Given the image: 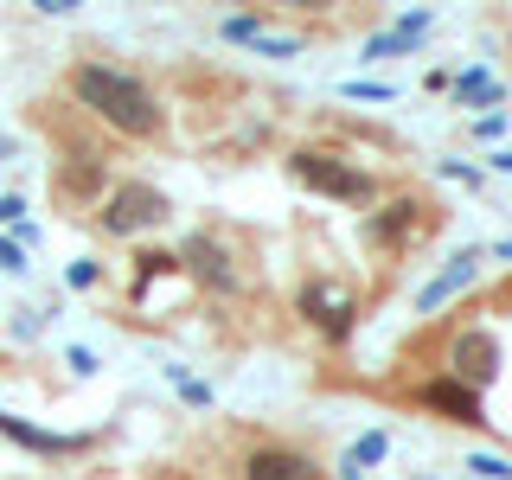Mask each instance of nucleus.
Instances as JSON below:
<instances>
[{
    "mask_svg": "<svg viewBox=\"0 0 512 480\" xmlns=\"http://www.w3.org/2000/svg\"><path fill=\"white\" fill-rule=\"evenodd\" d=\"M71 90H77V103H84L90 116H103L109 128H122V135H135V141L160 135L154 90L141 84V77L116 71V64H77V71H71Z\"/></svg>",
    "mask_w": 512,
    "mask_h": 480,
    "instance_id": "nucleus-1",
    "label": "nucleus"
},
{
    "mask_svg": "<svg viewBox=\"0 0 512 480\" xmlns=\"http://www.w3.org/2000/svg\"><path fill=\"white\" fill-rule=\"evenodd\" d=\"M288 167L301 173L314 192H327V199H372V173H359V167H346V160H333V154H314V148H301V154H288Z\"/></svg>",
    "mask_w": 512,
    "mask_h": 480,
    "instance_id": "nucleus-2",
    "label": "nucleus"
},
{
    "mask_svg": "<svg viewBox=\"0 0 512 480\" xmlns=\"http://www.w3.org/2000/svg\"><path fill=\"white\" fill-rule=\"evenodd\" d=\"M173 218V205H167V192H154V186H116V199L103 205V231H154V224H167Z\"/></svg>",
    "mask_w": 512,
    "mask_h": 480,
    "instance_id": "nucleus-3",
    "label": "nucleus"
},
{
    "mask_svg": "<svg viewBox=\"0 0 512 480\" xmlns=\"http://www.w3.org/2000/svg\"><path fill=\"white\" fill-rule=\"evenodd\" d=\"M301 314H308L320 333H352L359 301H352V288H340V282H308L301 288Z\"/></svg>",
    "mask_w": 512,
    "mask_h": 480,
    "instance_id": "nucleus-4",
    "label": "nucleus"
},
{
    "mask_svg": "<svg viewBox=\"0 0 512 480\" xmlns=\"http://www.w3.org/2000/svg\"><path fill=\"white\" fill-rule=\"evenodd\" d=\"M231 263H237V256L224 250L218 237H205V231L186 237V250H180V269H192V276H199L205 288H218V295H231V288H237V269Z\"/></svg>",
    "mask_w": 512,
    "mask_h": 480,
    "instance_id": "nucleus-5",
    "label": "nucleus"
},
{
    "mask_svg": "<svg viewBox=\"0 0 512 480\" xmlns=\"http://www.w3.org/2000/svg\"><path fill=\"white\" fill-rule=\"evenodd\" d=\"M448 365H455L448 378H455V384H468V391H474V384H487L493 372H500V346H493V333H487V327H474V333H461V340H455V352H448Z\"/></svg>",
    "mask_w": 512,
    "mask_h": 480,
    "instance_id": "nucleus-6",
    "label": "nucleus"
},
{
    "mask_svg": "<svg viewBox=\"0 0 512 480\" xmlns=\"http://www.w3.org/2000/svg\"><path fill=\"white\" fill-rule=\"evenodd\" d=\"M244 480H320V468L301 448H256L244 461Z\"/></svg>",
    "mask_w": 512,
    "mask_h": 480,
    "instance_id": "nucleus-7",
    "label": "nucleus"
},
{
    "mask_svg": "<svg viewBox=\"0 0 512 480\" xmlns=\"http://www.w3.org/2000/svg\"><path fill=\"white\" fill-rule=\"evenodd\" d=\"M423 404L429 410H448L455 423H480V391H468V384H455V378L423 384Z\"/></svg>",
    "mask_w": 512,
    "mask_h": 480,
    "instance_id": "nucleus-8",
    "label": "nucleus"
},
{
    "mask_svg": "<svg viewBox=\"0 0 512 480\" xmlns=\"http://www.w3.org/2000/svg\"><path fill=\"white\" fill-rule=\"evenodd\" d=\"M0 436H13L20 448H39V455H77L84 448V436H52V429H32L20 416H0Z\"/></svg>",
    "mask_w": 512,
    "mask_h": 480,
    "instance_id": "nucleus-9",
    "label": "nucleus"
},
{
    "mask_svg": "<svg viewBox=\"0 0 512 480\" xmlns=\"http://www.w3.org/2000/svg\"><path fill=\"white\" fill-rule=\"evenodd\" d=\"M474 269H480V250H461V256H455V269H448V276H436V282L423 288V295H416V308H423V314H436V308H442L448 295H455L461 282H474Z\"/></svg>",
    "mask_w": 512,
    "mask_h": 480,
    "instance_id": "nucleus-10",
    "label": "nucleus"
},
{
    "mask_svg": "<svg viewBox=\"0 0 512 480\" xmlns=\"http://www.w3.org/2000/svg\"><path fill=\"white\" fill-rule=\"evenodd\" d=\"M384 448H391V436H384V429H372V436H359V448H352V461H346V480H359V468H365V461H378Z\"/></svg>",
    "mask_w": 512,
    "mask_h": 480,
    "instance_id": "nucleus-11",
    "label": "nucleus"
},
{
    "mask_svg": "<svg viewBox=\"0 0 512 480\" xmlns=\"http://www.w3.org/2000/svg\"><path fill=\"white\" fill-rule=\"evenodd\" d=\"M455 90L461 96H487L493 84H487V71H468V77H455ZM493 96H500V90H493Z\"/></svg>",
    "mask_w": 512,
    "mask_h": 480,
    "instance_id": "nucleus-12",
    "label": "nucleus"
},
{
    "mask_svg": "<svg viewBox=\"0 0 512 480\" xmlns=\"http://www.w3.org/2000/svg\"><path fill=\"white\" fill-rule=\"evenodd\" d=\"M474 474H493V480H506L512 468H506V461H500V455H474Z\"/></svg>",
    "mask_w": 512,
    "mask_h": 480,
    "instance_id": "nucleus-13",
    "label": "nucleus"
},
{
    "mask_svg": "<svg viewBox=\"0 0 512 480\" xmlns=\"http://www.w3.org/2000/svg\"><path fill=\"white\" fill-rule=\"evenodd\" d=\"M26 218V199H0V224H20Z\"/></svg>",
    "mask_w": 512,
    "mask_h": 480,
    "instance_id": "nucleus-14",
    "label": "nucleus"
},
{
    "mask_svg": "<svg viewBox=\"0 0 512 480\" xmlns=\"http://www.w3.org/2000/svg\"><path fill=\"white\" fill-rule=\"evenodd\" d=\"M96 282V263H71V288H90Z\"/></svg>",
    "mask_w": 512,
    "mask_h": 480,
    "instance_id": "nucleus-15",
    "label": "nucleus"
},
{
    "mask_svg": "<svg viewBox=\"0 0 512 480\" xmlns=\"http://www.w3.org/2000/svg\"><path fill=\"white\" fill-rule=\"evenodd\" d=\"M0 269H26L20 263V244H7V237H0Z\"/></svg>",
    "mask_w": 512,
    "mask_h": 480,
    "instance_id": "nucleus-16",
    "label": "nucleus"
},
{
    "mask_svg": "<svg viewBox=\"0 0 512 480\" xmlns=\"http://www.w3.org/2000/svg\"><path fill=\"white\" fill-rule=\"evenodd\" d=\"M493 167H500V173H512V154H493Z\"/></svg>",
    "mask_w": 512,
    "mask_h": 480,
    "instance_id": "nucleus-17",
    "label": "nucleus"
}]
</instances>
